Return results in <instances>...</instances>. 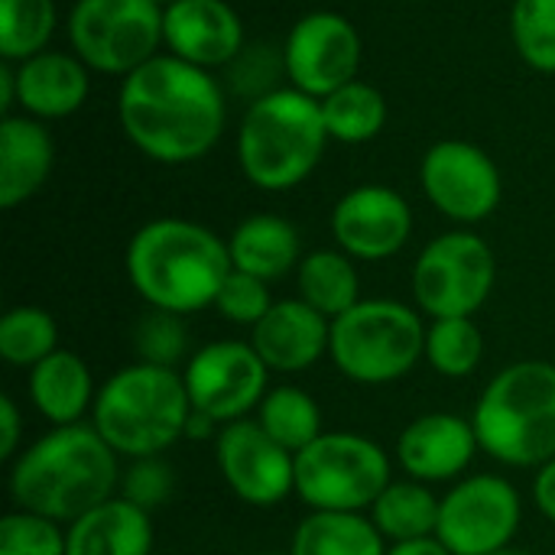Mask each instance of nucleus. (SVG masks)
Instances as JSON below:
<instances>
[{
	"label": "nucleus",
	"instance_id": "nucleus-1",
	"mask_svg": "<svg viewBox=\"0 0 555 555\" xmlns=\"http://www.w3.org/2000/svg\"><path fill=\"white\" fill-rule=\"evenodd\" d=\"M117 124L159 166L205 159L228 127V88L215 72L159 52L117 88Z\"/></svg>",
	"mask_w": 555,
	"mask_h": 555
},
{
	"label": "nucleus",
	"instance_id": "nucleus-2",
	"mask_svg": "<svg viewBox=\"0 0 555 555\" xmlns=\"http://www.w3.org/2000/svg\"><path fill=\"white\" fill-rule=\"evenodd\" d=\"M120 455L91 423L55 426L10 462L7 491L16 511L68 527L120 491Z\"/></svg>",
	"mask_w": 555,
	"mask_h": 555
},
{
	"label": "nucleus",
	"instance_id": "nucleus-3",
	"mask_svg": "<svg viewBox=\"0 0 555 555\" xmlns=\"http://www.w3.org/2000/svg\"><path fill=\"white\" fill-rule=\"evenodd\" d=\"M124 270L146 309L195 315L215 309L228 280V237L189 218H153L140 224L127 244Z\"/></svg>",
	"mask_w": 555,
	"mask_h": 555
},
{
	"label": "nucleus",
	"instance_id": "nucleus-4",
	"mask_svg": "<svg viewBox=\"0 0 555 555\" xmlns=\"http://www.w3.org/2000/svg\"><path fill=\"white\" fill-rule=\"evenodd\" d=\"M328 143L322 101L283 85L244 107L234 150L254 189L289 192L319 169Z\"/></svg>",
	"mask_w": 555,
	"mask_h": 555
},
{
	"label": "nucleus",
	"instance_id": "nucleus-5",
	"mask_svg": "<svg viewBox=\"0 0 555 555\" xmlns=\"http://www.w3.org/2000/svg\"><path fill=\"white\" fill-rule=\"evenodd\" d=\"M192 400L176 367L133 361L114 371L91 410V426L124 459H153L185 439Z\"/></svg>",
	"mask_w": 555,
	"mask_h": 555
},
{
	"label": "nucleus",
	"instance_id": "nucleus-6",
	"mask_svg": "<svg viewBox=\"0 0 555 555\" xmlns=\"http://www.w3.org/2000/svg\"><path fill=\"white\" fill-rule=\"evenodd\" d=\"M481 452L504 468H543L555 459V364L514 361L475 400Z\"/></svg>",
	"mask_w": 555,
	"mask_h": 555
},
{
	"label": "nucleus",
	"instance_id": "nucleus-7",
	"mask_svg": "<svg viewBox=\"0 0 555 555\" xmlns=\"http://www.w3.org/2000/svg\"><path fill=\"white\" fill-rule=\"evenodd\" d=\"M328 358L358 387L397 384L426 358L423 312L400 299H361L332 322Z\"/></svg>",
	"mask_w": 555,
	"mask_h": 555
},
{
	"label": "nucleus",
	"instance_id": "nucleus-8",
	"mask_svg": "<svg viewBox=\"0 0 555 555\" xmlns=\"http://www.w3.org/2000/svg\"><path fill=\"white\" fill-rule=\"evenodd\" d=\"M390 481V452L361 433H322L296 452V498L309 511L367 514Z\"/></svg>",
	"mask_w": 555,
	"mask_h": 555
},
{
	"label": "nucleus",
	"instance_id": "nucleus-9",
	"mask_svg": "<svg viewBox=\"0 0 555 555\" xmlns=\"http://www.w3.org/2000/svg\"><path fill=\"white\" fill-rule=\"evenodd\" d=\"M498 283V257L472 228L433 237L413 263L410 289L416 309L433 319H475Z\"/></svg>",
	"mask_w": 555,
	"mask_h": 555
},
{
	"label": "nucleus",
	"instance_id": "nucleus-10",
	"mask_svg": "<svg viewBox=\"0 0 555 555\" xmlns=\"http://www.w3.org/2000/svg\"><path fill=\"white\" fill-rule=\"evenodd\" d=\"M65 39L91 72L127 78L163 52V7L153 0H75Z\"/></svg>",
	"mask_w": 555,
	"mask_h": 555
},
{
	"label": "nucleus",
	"instance_id": "nucleus-11",
	"mask_svg": "<svg viewBox=\"0 0 555 555\" xmlns=\"http://www.w3.org/2000/svg\"><path fill=\"white\" fill-rule=\"evenodd\" d=\"M524 524V498L511 478L465 475L439 501L436 540L452 555H494L511 550Z\"/></svg>",
	"mask_w": 555,
	"mask_h": 555
},
{
	"label": "nucleus",
	"instance_id": "nucleus-12",
	"mask_svg": "<svg viewBox=\"0 0 555 555\" xmlns=\"http://www.w3.org/2000/svg\"><path fill=\"white\" fill-rule=\"evenodd\" d=\"M182 380L195 413H205L218 426L250 420L270 390V367L260 361L250 341L218 338L189 354Z\"/></svg>",
	"mask_w": 555,
	"mask_h": 555
},
{
	"label": "nucleus",
	"instance_id": "nucleus-13",
	"mask_svg": "<svg viewBox=\"0 0 555 555\" xmlns=\"http://www.w3.org/2000/svg\"><path fill=\"white\" fill-rule=\"evenodd\" d=\"M420 185L426 202L459 228L488 221L504 198V179L488 150L468 140H439L423 153Z\"/></svg>",
	"mask_w": 555,
	"mask_h": 555
},
{
	"label": "nucleus",
	"instance_id": "nucleus-14",
	"mask_svg": "<svg viewBox=\"0 0 555 555\" xmlns=\"http://www.w3.org/2000/svg\"><path fill=\"white\" fill-rule=\"evenodd\" d=\"M364 42L358 26L335 10H312L293 23L283 42L286 81L312 98H328L361 75Z\"/></svg>",
	"mask_w": 555,
	"mask_h": 555
},
{
	"label": "nucleus",
	"instance_id": "nucleus-15",
	"mask_svg": "<svg viewBox=\"0 0 555 555\" xmlns=\"http://www.w3.org/2000/svg\"><path fill=\"white\" fill-rule=\"evenodd\" d=\"M215 465L224 488L247 507L270 511L296 494V455L273 442L254 416L221 426Z\"/></svg>",
	"mask_w": 555,
	"mask_h": 555
},
{
	"label": "nucleus",
	"instance_id": "nucleus-16",
	"mask_svg": "<svg viewBox=\"0 0 555 555\" xmlns=\"http://www.w3.org/2000/svg\"><path fill=\"white\" fill-rule=\"evenodd\" d=\"M332 241L358 263H380L397 257L413 237V208L403 192L390 185L348 189L328 218Z\"/></svg>",
	"mask_w": 555,
	"mask_h": 555
},
{
	"label": "nucleus",
	"instance_id": "nucleus-17",
	"mask_svg": "<svg viewBox=\"0 0 555 555\" xmlns=\"http://www.w3.org/2000/svg\"><path fill=\"white\" fill-rule=\"evenodd\" d=\"M481 442L472 416L459 413H423L410 420L393 446L400 472L423 485H455L468 475Z\"/></svg>",
	"mask_w": 555,
	"mask_h": 555
},
{
	"label": "nucleus",
	"instance_id": "nucleus-18",
	"mask_svg": "<svg viewBox=\"0 0 555 555\" xmlns=\"http://www.w3.org/2000/svg\"><path fill=\"white\" fill-rule=\"evenodd\" d=\"M247 46L244 20L228 0H179L163 10V52L224 72Z\"/></svg>",
	"mask_w": 555,
	"mask_h": 555
},
{
	"label": "nucleus",
	"instance_id": "nucleus-19",
	"mask_svg": "<svg viewBox=\"0 0 555 555\" xmlns=\"http://www.w3.org/2000/svg\"><path fill=\"white\" fill-rule=\"evenodd\" d=\"M250 345L270 374H302L328 358L332 319L315 312L299 296L276 299L273 309L250 328Z\"/></svg>",
	"mask_w": 555,
	"mask_h": 555
},
{
	"label": "nucleus",
	"instance_id": "nucleus-20",
	"mask_svg": "<svg viewBox=\"0 0 555 555\" xmlns=\"http://www.w3.org/2000/svg\"><path fill=\"white\" fill-rule=\"evenodd\" d=\"M20 114L52 124L78 114L91 91V68L72 49H46L26 62H13Z\"/></svg>",
	"mask_w": 555,
	"mask_h": 555
},
{
	"label": "nucleus",
	"instance_id": "nucleus-21",
	"mask_svg": "<svg viewBox=\"0 0 555 555\" xmlns=\"http://www.w3.org/2000/svg\"><path fill=\"white\" fill-rule=\"evenodd\" d=\"M55 140L49 124L26 114H3L0 124V208L26 205L52 176Z\"/></svg>",
	"mask_w": 555,
	"mask_h": 555
},
{
	"label": "nucleus",
	"instance_id": "nucleus-22",
	"mask_svg": "<svg viewBox=\"0 0 555 555\" xmlns=\"http://www.w3.org/2000/svg\"><path fill=\"white\" fill-rule=\"evenodd\" d=\"M26 397L33 410L55 426H78L85 416L91 420L98 387L85 358L68 348L52 351L46 361L26 371Z\"/></svg>",
	"mask_w": 555,
	"mask_h": 555
},
{
	"label": "nucleus",
	"instance_id": "nucleus-23",
	"mask_svg": "<svg viewBox=\"0 0 555 555\" xmlns=\"http://www.w3.org/2000/svg\"><path fill=\"white\" fill-rule=\"evenodd\" d=\"M68 555H153V514L114 494L65 527Z\"/></svg>",
	"mask_w": 555,
	"mask_h": 555
},
{
	"label": "nucleus",
	"instance_id": "nucleus-24",
	"mask_svg": "<svg viewBox=\"0 0 555 555\" xmlns=\"http://www.w3.org/2000/svg\"><path fill=\"white\" fill-rule=\"evenodd\" d=\"M228 254L234 270L250 273L263 283H276L286 273H296L299 260L306 257L296 224L273 211L247 215L228 234Z\"/></svg>",
	"mask_w": 555,
	"mask_h": 555
},
{
	"label": "nucleus",
	"instance_id": "nucleus-25",
	"mask_svg": "<svg viewBox=\"0 0 555 555\" xmlns=\"http://www.w3.org/2000/svg\"><path fill=\"white\" fill-rule=\"evenodd\" d=\"M296 296L335 322L364 299L358 260L338 247H319L306 254L296 267Z\"/></svg>",
	"mask_w": 555,
	"mask_h": 555
},
{
	"label": "nucleus",
	"instance_id": "nucleus-26",
	"mask_svg": "<svg viewBox=\"0 0 555 555\" xmlns=\"http://www.w3.org/2000/svg\"><path fill=\"white\" fill-rule=\"evenodd\" d=\"M387 540L367 514L309 511L289 540V555H387Z\"/></svg>",
	"mask_w": 555,
	"mask_h": 555
},
{
	"label": "nucleus",
	"instance_id": "nucleus-27",
	"mask_svg": "<svg viewBox=\"0 0 555 555\" xmlns=\"http://www.w3.org/2000/svg\"><path fill=\"white\" fill-rule=\"evenodd\" d=\"M439 494L413 478H393L380 498L374 501V507L367 511V517L374 520V527L380 530V537L387 543H410V540H426L436 537L439 527Z\"/></svg>",
	"mask_w": 555,
	"mask_h": 555
},
{
	"label": "nucleus",
	"instance_id": "nucleus-28",
	"mask_svg": "<svg viewBox=\"0 0 555 555\" xmlns=\"http://www.w3.org/2000/svg\"><path fill=\"white\" fill-rule=\"evenodd\" d=\"M322 117H325L328 137L335 143L358 146V143H371L374 137L384 133L390 104L377 85L354 78V81L341 85L338 91H332L328 98H322Z\"/></svg>",
	"mask_w": 555,
	"mask_h": 555
},
{
	"label": "nucleus",
	"instance_id": "nucleus-29",
	"mask_svg": "<svg viewBox=\"0 0 555 555\" xmlns=\"http://www.w3.org/2000/svg\"><path fill=\"white\" fill-rule=\"evenodd\" d=\"M254 420L260 423V429L280 442L286 452H302L306 446H312L325 429H322V406L319 400L296 387V384H280L270 387L267 397L260 400Z\"/></svg>",
	"mask_w": 555,
	"mask_h": 555
},
{
	"label": "nucleus",
	"instance_id": "nucleus-30",
	"mask_svg": "<svg viewBox=\"0 0 555 555\" xmlns=\"http://www.w3.org/2000/svg\"><path fill=\"white\" fill-rule=\"evenodd\" d=\"M59 29L55 0H0V55L3 62H26L52 49Z\"/></svg>",
	"mask_w": 555,
	"mask_h": 555
},
{
	"label": "nucleus",
	"instance_id": "nucleus-31",
	"mask_svg": "<svg viewBox=\"0 0 555 555\" xmlns=\"http://www.w3.org/2000/svg\"><path fill=\"white\" fill-rule=\"evenodd\" d=\"M439 377L465 380L485 361V335L475 319H433L426 322V358Z\"/></svg>",
	"mask_w": 555,
	"mask_h": 555
},
{
	"label": "nucleus",
	"instance_id": "nucleus-32",
	"mask_svg": "<svg viewBox=\"0 0 555 555\" xmlns=\"http://www.w3.org/2000/svg\"><path fill=\"white\" fill-rule=\"evenodd\" d=\"M59 351V325L39 306H13L0 319V358L10 367H36Z\"/></svg>",
	"mask_w": 555,
	"mask_h": 555
},
{
	"label": "nucleus",
	"instance_id": "nucleus-33",
	"mask_svg": "<svg viewBox=\"0 0 555 555\" xmlns=\"http://www.w3.org/2000/svg\"><path fill=\"white\" fill-rule=\"evenodd\" d=\"M511 42L517 55L540 75H555V0H514Z\"/></svg>",
	"mask_w": 555,
	"mask_h": 555
},
{
	"label": "nucleus",
	"instance_id": "nucleus-34",
	"mask_svg": "<svg viewBox=\"0 0 555 555\" xmlns=\"http://www.w3.org/2000/svg\"><path fill=\"white\" fill-rule=\"evenodd\" d=\"M133 351H137V361H143V364L182 371L179 364H185L192 354L185 319L172 315V312L146 309V315L133 328Z\"/></svg>",
	"mask_w": 555,
	"mask_h": 555
},
{
	"label": "nucleus",
	"instance_id": "nucleus-35",
	"mask_svg": "<svg viewBox=\"0 0 555 555\" xmlns=\"http://www.w3.org/2000/svg\"><path fill=\"white\" fill-rule=\"evenodd\" d=\"M0 555H68L65 527L13 507L0 520Z\"/></svg>",
	"mask_w": 555,
	"mask_h": 555
},
{
	"label": "nucleus",
	"instance_id": "nucleus-36",
	"mask_svg": "<svg viewBox=\"0 0 555 555\" xmlns=\"http://www.w3.org/2000/svg\"><path fill=\"white\" fill-rule=\"evenodd\" d=\"M228 72V88L234 94H241L247 104L283 88L276 85V75H286V65H283V49L276 52L273 46H244V52L224 68Z\"/></svg>",
	"mask_w": 555,
	"mask_h": 555
},
{
	"label": "nucleus",
	"instance_id": "nucleus-37",
	"mask_svg": "<svg viewBox=\"0 0 555 555\" xmlns=\"http://www.w3.org/2000/svg\"><path fill=\"white\" fill-rule=\"evenodd\" d=\"M273 302H276V299L270 296V283L257 280V276H250V273L231 270L228 280H224L221 289H218L215 312H218L224 322L254 328V325L273 309Z\"/></svg>",
	"mask_w": 555,
	"mask_h": 555
},
{
	"label": "nucleus",
	"instance_id": "nucleus-38",
	"mask_svg": "<svg viewBox=\"0 0 555 555\" xmlns=\"http://www.w3.org/2000/svg\"><path fill=\"white\" fill-rule=\"evenodd\" d=\"M176 491V472L163 455L153 459H130L120 472V498H127L130 504L143 507V511H159L163 504H169Z\"/></svg>",
	"mask_w": 555,
	"mask_h": 555
},
{
	"label": "nucleus",
	"instance_id": "nucleus-39",
	"mask_svg": "<svg viewBox=\"0 0 555 555\" xmlns=\"http://www.w3.org/2000/svg\"><path fill=\"white\" fill-rule=\"evenodd\" d=\"M23 452V413L10 393L0 397V459L13 462Z\"/></svg>",
	"mask_w": 555,
	"mask_h": 555
},
{
	"label": "nucleus",
	"instance_id": "nucleus-40",
	"mask_svg": "<svg viewBox=\"0 0 555 555\" xmlns=\"http://www.w3.org/2000/svg\"><path fill=\"white\" fill-rule=\"evenodd\" d=\"M530 498H533V507L540 511V517H546L555 527V459L533 472Z\"/></svg>",
	"mask_w": 555,
	"mask_h": 555
},
{
	"label": "nucleus",
	"instance_id": "nucleus-41",
	"mask_svg": "<svg viewBox=\"0 0 555 555\" xmlns=\"http://www.w3.org/2000/svg\"><path fill=\"white\" fill-rule=\"evenodd\" d=\"M387 555H452L436 537L426 540H410V543H390Z\"/></svg>",
	"mask_w": 555,
	"mask_h": 555
},
{
	"label": "nucleus",
	"instance_id": "nucleus-42",
	"mask_svg": "<svg viewBox=\"0 0 555 555\" xmlns=\"http://www.w3.org/2000/svg\"><path fill=\"white\" fill-rule=\"evenodd\" d=\"M16 107V75H13V62L0 65V111L13 114Z\"/></svg>",
	"mask_w": 555,
	"mask_h": 555
},
{
	"label": "nucleus",
	"instance_id": "nucleus-43",
	"mask_svg": "<svg viewBox=\"0 0 555 555\" xmlns=\"http://www.w3.org/2000/svg\"><path fill=\"white\" fill-rule=\"evenodd\" d=\"M494 555H533V553H527V550H517V546H511V550H501V553H494Z\"/></svg>",
	"mask_w": 555,
	"mask_h": 555
},
{
	"label": "nucleus",
	"instance_id": "nucleus-44",
	"mask_svg": "<svg viewBox=\"0 0 555 555\" xmlns=\"http://www.w3.org/2000/svg\"><path fill=\"white\" fill-rule=\"evenodd\" d=\"M153 3H159V7L166 10V7H172V3H179V0H153Z\"/></svg>",
	"mask_w": 555,
	"mask_h": 555
},
{
	"label": "nucleus",
	"instance_id": "nucleus-45",
	"mask_svg": "<svg viewBox=\"0 0 555 555\" xmlns=\"http://www.w3.org/2000/svg\"><path fill=\"white\" fill-rule=\"evenodd\" d=\"M254 555H289V553H254Z\"/></svg>",
	"mask_w": 555,
	"mask_h": 555
},
{
	"label": "nucleus",
	"instance_id": "nucleus-46",
	"mask_svg": "<svg viewBox=\"0 0 555 555\" xmlns=\"http://www.w3.org/2000/svg\"><path fill=\"white\" fill-rule=\"evenodd\" d=\"M410 3H423V0H410Z\"/></svg>",
	"mask_w": 555,
	"mask_h": 555
}]
</instances>
